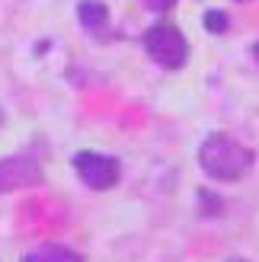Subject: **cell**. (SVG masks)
Returning a JSON list of instances; mask_svg holds the SVG:
<instances>
[{
  "label": "cell",
  "mask_w": 259,
  "mask_h": 262,
  "mask_svg": "<svg viewBox=\"0 0 259 262\" xmlns=\"http://www.w3.org/2000/svg\"><path fill=\"white\" fill-rule=\"evenodd\" d=\"M253 150L243 147L237 138L224 135V131H218V135H208L199 150V163L205 169V176H211L218 182H237L243 179L253 169Z\"/></svg>",
  "instance_id": "1"
},
{
  "label": "cell",
  "mask_w": 259,
  "mask_h": 262,
  "mask_svg": "<svg viewBox=\"0 0 259 262\" xmlns=\"http://www.w3.org/2000/svg\"><path fill=\"white\" fill-rule=\"evenodd\" d=\"M144 4H147L150 10H157V13H166V10L176 4V0H144Z\"/></svg>",
  "instance_id": "8"
},
{
  "label": "cell",
  "mask_w": 259,
  "mask_h": 262,
  "mask_svg": "<svg viewBox=\"0 0 259 262\" xmlns=\"http://www.w3.org/2000/svg\"><path fill=\"white\" fill-rule=\"evenodd\" d=\"M253 58H256V61H259V42H256V45H253Z\"/></svg>",
  "instance_id": "9"
},
{
  "label": "cell",
  "mask_w": 259,
  "mask_h": 262,
  "mask_svg": "<svg viewBox=\"0 0 259 262\" xmlns=\"http://www.w3.org/2000/svg\"><path fill=\"white\" fill-rule=\"evenodd\" d=\"M227 262H247V259H227Z\"/></svg>",
  "instance_id": "10"
},
{
  "label": "cell",
  "mask_w": 259,
  "mask_h": 262,
  "mask_svg": "<svg viewBox=\"0 0 259 262\" xmlns=\"http://www.w3.org/2000/svg\"><path fill=\"white\" fill-rule=\"evenodd\" d=\"M144 48H147V55L166 71L183 68L186 58H189V45H186L183 32H179L176 26H170V23L150 26V29L144 32Z\"/></svg>",
  "instance_id": "2"
},
{
  "label": "cell",
  "mask_w": 259,
  "mask_h": 262,
  "mask_svg": "<svg viewBox=\"0 0 259 262\" xmlns=\"http://www.w3.org/2000/svg\"><path fill=\"white\" fill-rule=\"evenodd\" d=\"M205 29L214 32V35L227 32V16H224L221 10H208V13H205Z\"/></svg>",
  "instance_id": "7"
},
{
  "label": "cell",
  "mask_w": 259,
  "mask_h": 262,
  "mask_svg": "<svg viewBox=\"0 0 259 262\" xmlns=\"http://www.w3.org/2000/svg\"><path fill=\"white\" fill-rule=\"evenodd\" d=\"M74 169H77V176H80L90 189H112L115 182H119L122 176V166L115 157H106V154H93V150H80L74 157Z\"/></svg>",
  "instance_id": "3"
},
{
  "label": "cell",
  "mask_w": 259,
  "mask_h": 262,
  "mask_svg": "<svg viewBox=\"0 0 259 262\" xmlns=\"http://www.w3.org/2000/svg\"><path fill=\"white\" fill-rule=\"evenodd\" d=\"M77 16H80V23L87 26V29H99V26L106 23L109 10H106V4H99V0H80Z\"/></svg>",
  "instance_id": "6"
},
{
  "label": "cell",
  "mask_w": 259,
  "mask_h": 262,
  "mask_svg": "<svg viewBox=\"0 0 259 262\" xmlns=\"http://www.w3.org/2000/svg\"><path fill=\"white\" fill-rule=\"evenodd\" d=\"M42 182V166L35 157H4L0 160V195L4 192H16V189H29Z\"/></svg>",
  "instance_id": "4"
},
{
  "label": "cell",
  "mask_w": 259,
  "mask_h": 262,
  "mask_svg": "<svg viewBox=\"0 0 259 262\" xmlns=\"http://www.w3.org/2000/svg\"><path fill=\"white\" fill-rule=\"evenodd\" d=\"M23 262H83V256L71 250V246H61V243H45V246H35L32 253H26Z\"/></svg>",
  "instance_id": "5"
}]
</instances>
